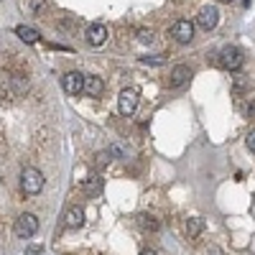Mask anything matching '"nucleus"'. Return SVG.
Instances as JSON below:
<instances>
[{
  "instance_id": "obj_19",
  "label": "nucleus",
  "mask_w": 255,
  "mask_h": 255,
  "mask_svg": "<svg viewBox=\"0 0 255 255\" xmlns=\"http://www.w3.org/2000/svg\"><path fill=\"white\" fill-rule=\"evenodd\" d=\"M44 8H46V0H28V10H31L33 15H38Z\"/></svg>"
},
{
  "instance_id": "obj_25",
  "label": "nucleus",
  "mask_w": 255,
  "mask_h": 255,
  "mask_svg": "<svg viewBox=\"0 0 255 255\" xmlns=\"http://www.w3.org/2000/svg\"><path fill=\"white\" fill-rule=\"evenodd\" d=\"M5 148H8V145H5V138L0 135V156H5Z\"/></svg>"
},
{
  "instance_id": "obj_23",
  "label": "nucleus",
  "mask_w": 255,
  "mask_h": 255,
  "mask_svg": "<svg viewBox=\"0 0 255 255\" xmlns=\"http://www.w3.org/2000/svg\"><path fill=\"white\" fill-rule=\"evenodd\" d=\"M245 143H248V148H250V153H255V130H250V133H248Z\"/></svg>"
},
{
  "instance_id": "obj_9",
  "label": "nucleus",
  "mask_w": 255,
  "mask_h": 255,
  "mask_svg": "<svg viewBox=\"0 0 255 255\" xmlns=\"http://www.w3.org/2000/svg\"><path fill=\"white\" fill-rule=\"evenodd\" d=\"M87 41L92 46H102L108 41V26L105 23H90L87 26Z\"/></svg>"
},
{
  "instance_id": "obj_10",
  "label": "nucleus",
  "mask_w": 255,
  "mask_h": 255,
  "mask_svg": "<svg viewBox=\"0 0 255 255\" xmlns=\"http://www.w3.org/2000/svg\"><path fill=\"white\" fill-rule=\"evenodd\" d=\"M84 92H87V97H102V92H105V82H102L100 77H95V74L84 77Z\"/></svg>"
},
{
  "instance_id": "obj_4",
  "label": "nucleus",
  "mask_w": 255,
  "mask_h": 255,
  "mask_svg": "<svg viewBox=\"0 0 255 255\" xmlns=\"http://www.w3.org/2000/svg\"><path fill=\"white\" fill-rule=\"evenodd\" d=\"M135 108H138V90H133V87L123 90L120 97H118V110H120V115L130 118V115L135 113Z\"/></svg>"
},
{
  "instance_id": "obj_27",
  "label": "nucleus",
  "mask_w": 255,
  "mask_h": 255,
  "mask_svg": "<svg viewBox=\"0 0 255 255\" xmlns=\"http://www.w3.org/2000/svg\"><path fill=\"white\" fill-rule=\"evenodd\" d=\"M222 3H232V0H222Z\"/></svg>"
},
{
  "instance_id": "obj_13",
  "label": "nucleus",
  "mask_w": 255,
  "mask_h": 255,
  "mask_svg": "<svg viewBox=\"0 0 255 255\" xmlns=\"http://www.w3.org/2000/svg\"><path fill=\"white\" fill-rule=\"evenodd\" d=\"M232 95H235V97L250 95V79H245V77H232Z\"/></svg>"
},
{
  "instance_id": "obj_5",
  "label": "nucleus",
  "mask_w": 255,
  "mask_h": 255,
  "mask_svg": "<svg viewBox=\"0 0 255 255\" xmlns=\"http://www.w3.org/2000/svg\"><path fill=\"white\" fill-rule=\"evenodd\" d=\"M168 33H171V38L179 41V44H189V41L194 38V23L181 18V20H176V23L171 26V31H168Z\"/></svg>"
},
{
  "instance_id": "obj_15",
  "label": "nucleus",
  "mask_w": 255,
  "mask_h": 255,
  "mask_svg": "<svg viewBox=\"0 0 255 255\" xmlns=\"http://www.w3.org/2000/svg\"><path fill=\"white\" fill-rule=\"evenodd\" d=\"M15 36L20 41H26V44H36V41H38V31L31 28V26H18L15 28Z\"/></svg>"
},
{
  "instance_id": "obj_12",
  "label": "nucleus",
  "mask_w": 255,
  "mask_h": 255,
  "mask_svg": "<svg viewBox=\"0 0 255 255\" xmlns=\"http://www.w3.org/2000/svg\"><path fill=\"white\" fill-rule=\"evenodd\" d=\"M64 222H67V227H72V230L82 227V222H84V209H82V207H69L67 215H64Z\"/></svg>"
},
{
  "instance_id": "obj_24",
  "label": "nucleus",
  "mask_w": 255,
  "mask_h": 255,
  "mask_svg": "<svg viewBox=\"0 0 255 255\" xmlns=\"http://www.w3.org/2000/svg\"><path fill=\"white\" fill-rule=\"evenodd\" d=\"M204 255H225V253H222V250H220L217 245H209V248L204 250Z\"/></svg>"
},
{
  "instance_id": "obj_3",
  "label": "nucleus",
  "mask_w": 255,
  "mask_h": 255,
  "mask_svg": "<svg viewBox=\"0 0 255 255\" xmlns=\"http://www.w3.org/2000/svg\"><path fill=\"white\" fill-rule=\"evenodd\" d=\"M15 235L18 238H23V240H28V238H33L36 232H38V217L36 215H20L18 220H15Z\"/></svg>"
},
{
  "instance_id": "obj_16",
  "label": "nucleus",
  "mask_w": 255,
  "mask_h": 255,
  "mask_svg": "<svg viewBox=\"0 0 255 255\" xmlns=\"http://www.w3.org/2000/svg\"><path fill=\"white\" fill-rule=\"evenodd\" d=\"M140 227L148 230V232H158L161 230V222L153 215H140Z\"/></svg>"
},
{
  "instance_id": "obj_20",
  "label": "nucleus",
  "mask_w": 255,
  "mask_h": 255,
  "mask_svg": "<svg viewBox=\"0 0 255 255\" xmlns=\"http://www.w3.org/2000/svg\"><path fill=\"white\" fill-rule=\"evenodd\" d=\"M95 158H97V161H95V166H97V168H102V166H108V163L113 161V156H110V151H102V153H97Z\"/></svg>"
},
{
  "instance_id": "obj_11",
  "label": "nucleus",
  "mask_w": 255,
  "mask_h": 255,
  "mask_svg": "<svg viewBox=\"0 0 255 255\" xmlns=\"http://www.w3.org/2000/svg\"><path fill=\"white\" fill-rule=\"evenodd\" d=\"M102 184H105L102 176L92 174V176H87V179L82 181V189H84V194H87V197H97L100 191H102Z\"/></svg>"
},
{
  "instance_id": "obj_8",
  "label": "nucleus",
  "mask_w": 255,
  "mask_h": 255,
  "mask_svg": "<svg viewBox=\"0 0 255 255\" xmlns=\"http://www.w3.org/2000/svg\"><path fill=\"white\" fill-rule=\"evenodd\" d=\"M189 79H191V69L186 67V64H179V67L171 69V77H168V87L179 90V87H184Z\"/></svg>"
},
{
  "instance_id": "obj_7",
  "label": "nucleus",
  "mask_w": 255,
  "mask_h": 255,
  "mask_svg": "<svg viewBox=\"0 0 255 255\" xmlns=\"http://www.w3.org/2000/svg\"><path fill=\"white\" fill-rule=\"evenodd\" d=\"M61 87L69 95H79V92H84V77L79 72H67L61 79Z\"/></svg>"
},
{
  "instance_id": "obj_2",
  "label": "nucleus",
  "mask_w": 255,
  "mask_h": 255,
  "mask_svg": "<svg viewBox=\"0 0 255 255\" xmlns=\"http://www.w3.org/2000/svg\"><path fill=\"white\" fill-rule=\"evenodd\" d=\"M217 64L227 72H235L243 67V51L238 46H225L220 54H217Z\"/></svg>"
},
{
  "instance_id": "obj_21",
  "label": "nucleus",
  "mask_w": 255,
  "mask_h": 255,
  "mask_svg": "<svg viewBox=\"0 0 255 255\" xmlns=\"http://www.w3.org/2000/svg\"><path fill=\"white\" fill-rule=\"evenodd\" d=\"M138 41H140V44H151L153 33H151V31H138Z\"/></svg>"
},
{
  "instance_id": "obj_6",
  "label": "nucleus",
  "mask_w": 255,
  "mask_h": 255,
  "mask_svg": "<svg viewBox=\"0 0 255 255\" xmlns=\"http://www.w3.org/2000/svg\"><path fill=\"white\" fill-rule=\"evenodd\" d=\"M217 20H220V10L215 8V5H204L202 10H199V15H197V23H199V28H204V31H212L217 26Z\"/></svg>"
},
{
  "instance_id": "obj_17",
  "label": "nucleus",
  "mask_w": 255,
  "mask_h": 255,
  "mask_svg": "<svg viewBox=\"0 0 255 255\" xmlns=\"http://www.w3.org/2000/svg\"><path fill=\"white\" fill-rule=\"evenodd\" d=\"M238 108L245 113V118L255 120V97H248V102H245V105H243V102H238Z\"/></svg>"
},
{
  "instance_id": "obj_22",
  "label": "nucleus",
  "mask_w": 255,
  "mask_h": 255,
  "mask_svg": "<svg viewBox=\"0 0 255 255\" xmlns=\"http://www.w3.org/2000/svg\"><path fill=\"white\" fill-rule=\"evenodd\" d=\"M140 61H143V64H156V67H158V64H163L166 59H163V56H143Z\"/></svg>"
},
{
  "instance_id": "obj_18",
  "label": "nucleus",
  "mask_w": 255,
  "mask_h": 255,
  "mask_svg": "<svg viewBox=\"0 0 255 255\" xmlns=\"http://www.w3.org/2000/svg\"><path fill=\"white\" fill-rule=\"evenodd\" d=\"M108 151H110V156H113V158H128V148H125V145H120V143H113V145L108 148Z\"/></svg>"
},
{
  "instance_id": "obj_14",
  "label": "nucleus",
  "mask_w": 255,
  "mask_h": 255,
  "mask_svg": "<svg viewBox=\"0 0 255 255\" xmlns=\"http://www.w3.org/2000/svg\"><path fill=\"white\" fill-rule=\"evenodd\" d=\"M202 230H204V222H202L199 217H189V220H186V235H189V240L199 238Z\"/></svg>"
},
{
  "instance_id": "obj_26",
  "label": "nucleus",
  "mask_w": 255,
  "mask_h": 255,
  "mask_svg": "<svg viewBox=\"0 0 255 255\" xmlns=\"http://www.w3.org/2000/svg\"><path fill=\"white\" fill-rule=\"evenodd\" d=\"M140 255H156V253H153V250H143Z\"/></svg>"
},
{
  "instance_id": "obj_1",
  "label": "nucleus",
  "mask_w": 255,
  "mask_h": 255,
  "mask_svg": "<svg viewBox=\"0 0 255 255\" xmlns=\"http://www.w3.org/2000/svg\"><path fill=\"white\" fill-rule=\"evenodd\" d=\"M20 189H23V194L33 197L38 194L41 189H44V174L38 171V168H23V174H20Z\"/></svg>"
}]
</instances>
